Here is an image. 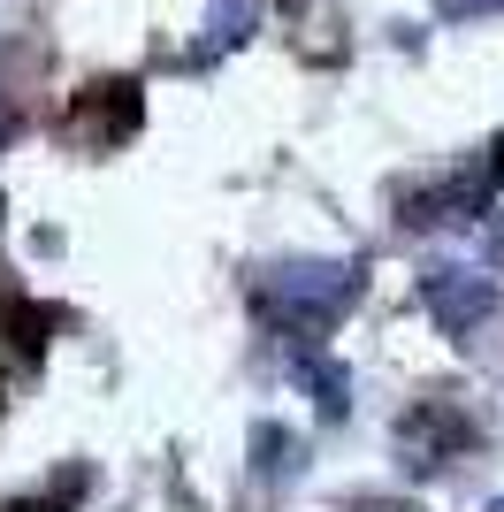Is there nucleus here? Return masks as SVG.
Returning a JSON list of instances; mask_svg holds the SVG:
<instances>
[{
  "instance_id": "obj_1",
  "label": "nucleus",
  "mask_w": 504,
  "mask_h": 512,
  "mask_svg": "<svg viewBox=\"0 0 504 512\" xmlns=\"http://www.w3.org/2000/svg\"><path fill=\"white\" fill-rule=\"evenodd\" d=\"M352 299H359V260H283V268L252 276V314L275 321L283 337L336 329Z\"/></svg>"
},
{
  "instance_id": "obj_2",
  "label": "nucleus",
  "mask_w": 504,
  "mask_h": 512,
  "mask_svg": "<svg viewBox=\"0 0 504 512\" xmlns=\"http://www.w3.org/2000/svg\"><path fill=\"white\" fill-rule=\"evenodd\" d=\"M138 123H146L138 77H92V85H77L69 107H62V138L77 153H115L123 138H138Z\"/></svg>"
},
{
  "instance_id": "obj_3",
  "label": "nucleus",
  "mask_w": 504,
  "mask_h": 512,
  "mask_svg": "<svg viewBox=\"0 0 504 512\" xmlns=\"http://www.w3.org/2000/svg\"><path fill=\"white\" fill-rule=\"evenodd\" d=\"M474 444V421H466L451 398H420L413 413L398 421V459L413 474H436V467H451L459 451Z\"/></svg>"
},
{
  "instance_id": "obj_4",
  "label": "nucleus",
  "mask_w": 504,
  "mask_h": 512,
  "mask_svg": "<svg viewBox=\"0 0 504 512\" xmlns=\"http://www.w3.org/2000/svg\"><path fill=\"white\" fill-rule=\"evenodd\" d=\"M420 306H428V321H436L443 337H466V329L497 306V283H489L482 268H436V276L420 283Z\"/></svg>"
},
{
  "instance_id": "obj_5",
  "label": "nucleus",
  "mask_w": 504,
  "mask_h": 512,
  "mask_svg": "<svg viewBox=\"0 0 504 512\" xmlns=\"http://www.w3.org/2000/svg\"><path fill=\"white\" fill-rule=\"evenodd\" d=\"M504 0H436V16H451V23H474V16H497Z\"/></svg>"
},
{
  "instance_id": "obj_6",
  "label": "nucleus",
  "mask_w": 504,
  "mask_h": 512,
  "mask_svg": "<svg viewBox=\"0 0 504 512\" xmlns=\"http://www.w3.org/2000/svg\"><path fill=\"white\" fill-rule=\"evenodd\" d=\"M0 512H62L54 497H16V505H0Z\"/></svg>"
},
{
  "instance_id": "obj_7",
  "label": "nucleus",
  "mask_w": 504,
  "mask_h": 512,
  "mask_svg": "<svg viewBox=\"0 0 504 512\" xmlns=\"http://www.w3.org/2000/svg\"><path fill=\"white\" fill-rule=\"evenodd\" d=\"M8 138H16V107L0 100V146H8Z\"/></svg>"
},
{
  "instance_id": "obj_8",
  "label": "nucleus",
  "mask_w": 504,
  "mask_h": 512,
  "mask_svg": "<svg viewBox=\"0 0 504 512\" xmlns=\"http://www.w3.org/2000/svg\"><path fill=\"white\" fill-rule=\"evenodd\" d=\"M359 512H405V505H390V497H367V505H359Z\"/></svg>"
},
{
  "instance_id": "obj_9",
  "label": "nucleus",
  "mask_w": 504,
  "mask_h": 512,
  "mask_svg": "<svg viewBox=\"0 0 504 512\" xmlns=\"http://www.w3.org/2000/svg\"><path fill=\"white\" fill-rule=\"evenodd\" d=\"M489 512H504V505H489Z\"/></svg>"
}]
</instances>
